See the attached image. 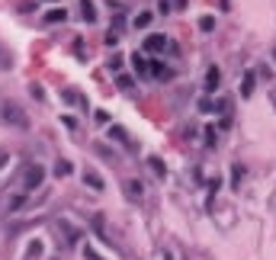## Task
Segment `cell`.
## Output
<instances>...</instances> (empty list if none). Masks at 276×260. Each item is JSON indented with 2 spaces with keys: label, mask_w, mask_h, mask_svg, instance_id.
Segmentation results:
<instances>
[{
  "label": "cell",
  "mask_w": 276,
  "mask_h": 260,
  "mask_svg": "<svg viewBox=\"0 0 276 260\" xmlns=\"http://www.w3.org/2000/svg\"><path fill=\"white\" fill-rule=\"evenodd\" d=\"M109 68H113V71L122 68V55H113V58H109Z\"/></svg>",
  "instance_id": "cell-18"
},
{
  "label": "cell",
  "mask_w": 276,
  "mask_h": 260,
  "mask_svg": "<svg viewBox=\"0 0 276 260\" xmlns=\"http://www.w3.org/2000/svg\"><path fill=\"white\" fill-rule=\"evenodd\" d=\"M84 183L90 186V190H97V193H103V190H106V183H103V177L97 174L93 167H84Z\"/></svg>",
  "instance_id": "cell-3"
},
{
  "label": "cell",
  "mask_w": 276,
  "mask_h": 260,
  "mask_svg": "<svg viewBox=\"0 0 276 260\" xmlns=\"http://www.w3.org/2000/svg\"><path fill=\"white\" fill-rule=\"evenodd\" d=\"M61 97H64V100H68V103H77V106H87V100H84V97H80V93H77V90H64V93H61Z\"/></svg>",
  "instance_id": "cell-10"
},
{
  "label": "cell",
  "mask_w": 276,
  "mask_h": 260,
  "mask_svg": "<svg viewBox=\"0 0 276 260\" xmlns=\"http://www.w3.org/2000/svg\"><path fill=\"white\" fill-rule=\"evenodd\" d=\"M148 23H151V13H138L135 16V26H141V29H145Z\"/></svg>",
  "instance_id": "cell-15"
},
{
  "label": "cell",
  "mask_w": 276,
  "mask_h": 260,
  "mask_svg": "<svg viewBox=\"0 0 276 260\" xmlns=\"http://www.w3.org/2000/svg\"><path fill=\"white\" fill-rule=\"evenodd\" d=\"M151 170H154L158 177H164V174H167V167H164V161H161V158H151Z\"/></svg>",
  "instance_id": "cell-14"
},
{
  "label": "cell",
  "mask_w": 276,
  "mask_h": 260,
  "mask_svg": "<svg viewBox=\"0 0 276 260\" xmlns=\"http://www.w3.org/2000/svg\"><path fill=\"white\" fill-rule=\"evenodd\" d=\"M132 64H135V71H138V74H145V71H148V64L141 61V58H138V55H132Z\"/></svg>",
  "instance_id": "cell-16"
},
{
  "label": "cell",
  "mask_w": 276,
  "mask_h": 260,
  "mask_svg": "<svg viewBox=\"0 0 276 260\" xmlns=\"http://www.w3.org/2000/svg\"><path fill=\"white\" fill-rule=\"evenodd\" d=\"M141 193H145V190H141L138 180H125V196H129V199H141Z\"/></svg>",
  "instance_id": "cell-6"
},
{
  "label": "cell",
  "mask_w": 276,
  "mask_h": 260,
  "mask_svg": "<svg viewBox=\"0 0 276 260\" xmlns=\"http://www.w3.org/2000/svg\"><path fill=\"white\" fill-rule=\"evenodd\" d=\"M80 16H84L87 23H93V20H97V7H93L90 0H84V3H80Z\"/></svg>",
  "instance_id": "cell-8"
},
{
  "label": "cell",
  "mask_w": 276,
  "mask_h": 260,
  "mask_svg": "<svg viewBox=\"0 0 276 260\" xmlns=\"http://www.w3.org/2000/svg\"><path fill=\"white\" fill-rule=\"evenodd\" d=\"M119 87H122V90H129V87H132V77L129 74H119Z\"/></svg>",
  "instance_id": "cell-19"
},
{
  "label": "cell",
  "mask_w": 276,
  "mask_h": 260,
  "mask_svg": "<svg viewBox=\"0 0 276 260\" xmlns=\"http://www.w3.org/2000/svg\"><path fill=\"white\" fill-rule=\"evenodd\" d=\"M199 29H215V20H212V16H202V20H199Z\"/></svg>",
  "instance_id": "cell-17"
},
{
  "label": "cell",
  "mask_w": 276,
  "mask_h": 260,
  "mask_svg": "<svg viewBox=\"0 0 276 260\" xmlns=\"http://www.w3.org/2000/svg\"><path fill=\"white\" fill-rule=\"evenodd\" d=\"M151 71H154L158 77H164V80H170V77H174V71H170V68H164L161 61H154V64H151Z\"/></svg>",
  "instance_id": "cell-11"
},
{
  "label": "cell",
  "mask_w": 276,
  "mask_h": 260,
  "mask_svg": "<svg viewBox=\"0 0 276 260\" xmlns=\"http://www.w3.org/2000/svg\"><path fill=\"white\" fill-rule=\"evenodd\" d=\"M273 58H276V48H273Z\"/></svg>",
  "instance_id": "cell-21"
},
{
  "label": "cell",
  "mask_w": 276,
  "mask_h": 260,
  "mask_svg": "<svg viewBox=\"0 0 276 260\" xmlns=\"http://www.w3.org/2000/svg\"><path fill=\"white\" fill-rule=\"evenodd\" d=\"M64 20H68V10H48L45 13V23H64Z\"/></svg>",
  "instance_id": "cell-7"
},
{
  "label": "cell",
  "mask_w": 276,
  "mask_h": 260,
  "mask_svg": "<svg viewBox=\"0 0 276 260\" xmlns=\"http://www.w3.org/2000/svg\"><path fill=\"white\" fill-rule=\"evenodd\" d=\"M199 109H202V113H215V106H212V100H202V103H199Z\"/></svg>",
  "instance_id": "cell-20"
},
{
  "label": "cell",
  "mask_w": 276,
  "mask_h": 260,
  "mask_svg": "<svg viewBox=\"0 0 276 260\" xmlns=\"http://www.w3.org/2000/svg\"><path fill=\"white\" fill-rule=\"evenodd\" d=\"M251 93H254V71H247L244 87H241V97H251Z\"/></svg>",
  "instance_id": "cell-12"
},
{
  "label": "cell",
  "mask_w": 276,
  "mask_h": 260,
  "mask_svg": "<svg viewBox=\"0 0 276 260\" xmlns=\"http://www.w3.org/2000/svg\"><path fill=\"white\" fill-rule=\"evenodd\" d=\"M109 138H116V141H122V145H129V132H125L122 125H113V129H109Z\"/></svg>",
  "instance_id": "cell-9"
},
{
  "label": "cell",
  "mask_w": 276,
  "mask_h": 260,
  "mask_svg": "<svg viewBox=\"0 0 276 260\" xmlns=\"http://www.w3.org/2000/svg\"><path fill=\"white\" fill-rule=\"evenodd\" d=\"M3 119H7L10 125H16V129H26V125H29L26 113H23L20 106H16V103H7V106H3Z\"/></svg>",
  "instance_id": "cell-2"
},
{
  "label": "cell",
  "mask_w": 276,
  "mask_h": 260,
  "mask_svg": "<svg viewBox=\"0 0 276 260\" xmlns=\"http://www.w3.org/2000/svg\"><path fill=\"white\" fill-rule=\"evenodd\" d=\"M71 170H74V167H71V161H58V164H55V174H58V177H68Z\"/></svg>",
  "instance_id": "cell-13"
},
{
  "label": "cell",
  "mask_w": 276,
  "mask_h": 260,
  "mask_svg": "<svg viewBox=\"0 0 276 260\" xmlns=\"http://www.w3.org/2000/svg\"><path fill=\"white\" fill-rule=\"evenodd\" d=\"M218 84H222V71H218V68H209L206 71V90H218Z\"/></svg>",
  "instance_id": "cell-5"
},
{
  "label": "cell",
  "mask_w": 276,
  "mask_h": 260,
  "mask_svg": "<svg viewBox=\"0 0 276 260\" xmlns=\"http://www.w3.org/2000/svg\"><path fill=\"white\" fill-rule=\"evenodd\" d=\"M164 48H167V39H164V36H158V32L145 39V52H164Z\"/></svg>",
  "instance_id": "cell-4"
},
{
  "label": "cell",
  "mask_w": 276,
  "mask_h": 260,
  "mask_svg": "<svg viewBox=\"0 0 276 260\" xmlns=\"http://www.w3.org/2000/svg\"><path fill=\"white\" fill-rule=\"evenodd\" d=\"M273 100H276V90H273Z\"/></svg>",
  "instance_id": "cell-22"
},
{
  "label": "cell",
  "mask_w": 276,
  "mask_h": 260,
  "mask_svg": "<svg viewBox=\"0 0 276 260\" xmlns=\"http://www.w3.org/2000/svg\"><path fill=\"white\" fill-rule=\"evenodd\" d=\"M42 180H45V167L42 164H29L23 177V190H36V186H42Z\"/></svg>",
  "instance_id": "cell-1"
}]
</instances>
